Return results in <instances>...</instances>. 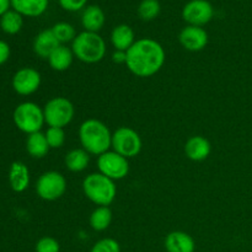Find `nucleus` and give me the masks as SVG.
Segmentation results:
<instances>
[{
	"label": "nucleus",
	"instance_id": "f257e3e1",
	"mask_svg": "<svg viewBox=\"0 0 252 252\" xmlns=\"http://www.w3.org/2000/svg\"><path fill=\"white\" fill-rule=\"evenodd\" d=\"M166 61L161 44L153 38H140L127 51L128 70L138 78H150L159 73Z\"/></svg>",
	"mask_w": 252,
	"mask_h": 252
},
{
	"label": "nucleus",
	"instance_id": "f03ea898",
	"mask_svg": "<svg viewBox=\"0 0 252 252\" xmlns=\"http://www.w3.org/2000/svg\"><path fill=\"white\" fill-rule=\"evenodd\" d=\"M79 139L81 147L89 154L100 157L112 147V133L110 128L96 118L84 121L79 127Z\"/></svg>",
	"mask_w": 252,
	"mask_h": 252
},
{
	"label": "nucleus",
	"instance_id": "7ed1b4c3",
	"mask_svg": "<svg viewBox=\"0 0 252 252\" xmlns=\"http://www.w3.org/2000/svg\"><path fill=\"white\" fill-rule=\"evenodd\" d=\"M71 51L75 58L86 64H95L106 56V42L96 32L83 31L71 42Z\"/></svg>",
	"mask_w": 252,
	"mask_h": 252
},
{
	"label": "nucleus",
	"instance_id": "20e7f679",
	"mask_svg": "<svg viewBox=\"0 0 252 252\" xmlns=\"http://www.w3.org/2000/svg\"><path fill=\"white\" fill-rule=\"evenodd\" d=\"M83 191L86 198L98 207H108L117 196L115 181L100 172H94L84 179Z\"/></svg>",
	"mask_w": 252,
	"mask_h": 252
},
{
	"label": "nucleus",
	"instance_id": "39448f33",
	"mask_svg": "<svg viewBox=\"0 0 252 252\" xmlns=\"http://www.w3.org/2000/svg\"><path fill=\"white\" fill-rule=\"evenodd\" d=\"M12 118H14L15 126L21 132L26 133L27 135L41 132L42 127L46 123L43 108L39 107L37 103L30 102V101L20 103L15 108Z\"/></svg>",
	"mask_w": 252,
	"mask_h": 252
},
{
	"label": "nucleus",
	"instance_id": "423d86ee",
	"mask_svg": "<svg viewBox=\"0 0 252 252\" xmlns=\"http://www.w3.org/2000/svg\"><path fill=\"white\" fill-rule=\"evenodd\" d=\"M44 120L49 127L64 128L74 120L75 108L70 100L63 96L51 98L43 107Z\"/></svg>",
	"mask_w": 252,
	"mask_h": 252
},
{
	"label": "nucleus",
	"instance_id": "0eeeda50",
	"mask_svg": "<svg viewBox=\"0 0 252 252\" xmlns=\"http://www.w3.org/2000/svg\"><path fill=\"white\" fill-rule=\"evenodd\" d=\"M113 152L130 159L139 155L143 148V140L139 133L130 127H120L112 133Z\"/></svg>",
	"mask_w": 252,
	"mask_h": 252
},
{
	"label": "nucleus",
	"instance_id": "6e6552de",
	"mask_svg": "<svg viewBox=\"0 0 252 252\" xmlns=\"http://www.w3.org/2000/svg\"><path fill=\"white\" fill-rule=\"evenodd\" d=\"M66 191V180L61 172L47 171L39 176L36 182V192L44 201H57Z\"/></svg>",
	"mask_w": 252,
	"mask_h": 252
},
{
	"label": "nucleus",
	"instance_id": "1a4fd4ad",
	"mask_svg": "<svg viewBox=\"0 0 252 252\" xmlns=\"http://www.w3.org/2000/svg\"><path fill=\"white\" fill-rule=\"evenodd\" d=\"M97 167L100 174L105 175L113 181L125 179L129 172V162L127 158L113 150H108L98 157Z\"/></svg>",
	"mask_w": 252,
	"mask_h": 252
},
{
	"label": "nucleus",
	"instance_id": "9d476101",
	"mask_svg": "<svg viewBox=\"0 0 252 252\" xmlns=\"http://www.w3.org/2000/svg\"><path fill=\"white\" fill-rule=\"evenodd\" d=\"M213 16V5L208 0H191L182 9V19L191 26L203 27Z\"/></svg>",
	"mask_w": 252,
	"mask_h": 252
},
{
	"label": "nucleus",
	"instance_id": "9b49d317",
	"mask_svg": "<svg viewBox=\"0 0 252 252\" xmlns=\"http://www.w3.org/2000/svg\"><path fill=\"white\" fill-rule=\"evenodd\" d=\"M42 83L41 74L33 68H21L12 76V88L21 96H29L36 93Z\"/></svg>",
	"mask_w": 252,
	"mask_h": 252
},
{
	"label": "nucleus",
	"instance_id": "f8f14e48",
	"mask_svg": "<svg viewBox=\"0 0 252 252\" xmlns=\"http://www.w3.org/2000/svg\"><path fill=\"white\" fill-rule=\"evenodd\" d=\"M179 41L185 49L189 52L203 51L208 44V33L203 27L189 26L184 27L179 34Z\"/></svg>",
	"mask_w": 252,
	"mask_h": 252
},
{
	"label": "nucleus",
	"instance_id": "ddd939ff",
	"mask_svg": "<svg viewBox=\"0 0 252 252\" xmlns=\"http://www.w3.org/2000/svg\"><path fill=\"white\" fill-rule=\"evenodd\" d=\"M211 142L202 135H193L185 144L186 157L192 161H203L211 155Z\"/></svg>",
	"mask_w": 252,
	"mask_h": 252
},
{
	"label": "nucleus",
	"instance_id": "4468645a",
	"mask_svg": "<svg viewBox=\"0 0 252 252\" xmlns=\"http://www.w3.org/2000/svg\"><path fill=\"white\" fill-rule=\"evenodd\" d=\"M61 46L58 39L54 36L52 29L43 30L39 32L33 41V52L42 59H48L49 56Z\"/></svg>",
	"mask_w": 252,
	"mask_h": 252
},
{
	"label": "nucleus",
	"instance_id": "2eb2a0df",
	"mask_svg": "<svg viewBox=\"0 0 252 252\" xmlns=\"http://www.w3.org/2000/svg\"><path fill=\"white\" fill-rule=\"evenodd\" d=\"M165 249L167 252H194L196 243L189 234L176 230L166 235Z\"/></svg>",
	"mask_w": 252,
	"mask_h": 252
},
{
	"label": "nucleus",
	"instance_id": "dca6fc26",
	"mask_svg": "<svg viewBox=\"0 0 252 252\" xmlns=\"http://www.w3.org/2000/svg\"><path fill=\"white\" fill-rule=\"evenodd\" d=\"M10 187L16 193L25 192L30 186V170L22 161H14L9 170Z\"/></svg>",
	"mask_w": 252,
	"mask_h": 252
},
{
	"label": "nucleus",
	"instance_id": "f3484780",
	"mask_svg": "<svg viewBox=\"0 0 252 252\" xmlns=\"http://www.w3.org/2000/svg\"><path fill=\"white\" fill-rule=\"evenodd\" d=\"M105 12L97 5H88L83 10V14H81V25L85 29V31L98 33V31L105 25Z\"/></svg>",
	"mask_w": 252,
	"mask_h": 252
},
{
	"label": "nucleus",
	"instance_id": "a211bd4d",
	"mask_svg": "<svg viewBox=\"0 0 252 252\" xmlns=\"http://www.w3.org/2000/svg\"><path fill=\"white\" fill-rule=\"evenodd\" d=\"M135 41L137 39H135L134 31L132 27L126 24L118 25L111 32V43L116 51L127 52Z\"/></svg>",
	"mask_w": 252,
	"mask_h": 252
},
{
	"label": "nucleus",
	"instance_id": "6ab92c4d",
	"mask_svg": "<svg viewBox=\"0 0 252 252\" xmlns=\"http://www.w3.org/2000/svg\"><path fill=\"white\" fill-rule=\"evenodd\" d=\"M49 0H11V7L27 17H38L44 14Z\"/></svg>",
	"mask_w": 252,
	"mask_h": 252
},
{
	"label": "nucleus",
	"instance_id": "aec40b11",
	"mask_svg": "<svg viewBox=\"0 0 252 252\" xmlns=\"http://www.w3.org/2000/svg\"><path fill=\"white\" fill-rule=\"evenodd\" d=\"M74 56L71 48L66 47L65 44H61L58 48H56V51L49 56V58L47 59L51 65V68L56 71H65L73 64Z\"/></svg>",
	"mask_w": 252,
	"mask_h": 252
},
{
	"label": "nucleus",
	"instance_id": "412c9836",
	"mask_svg": "<svg viewBox=\"0 0 252 252\" xmlns=\"http://www.w3.org/2000/svg\"><path fill=\"white\" fill-rule=\"evenodd\" d=\"M49 145L47 142L46 134L42 132H36L29 134L26 140V150L34 159H42L49 152Z\"/></svg>",
	"mask_w": 252,
	"mask_h": 252
},
{
	"label": "nucleus",
	"instance_id": "4be33fe9",
	"mask_svg": "<svg viewBox=\"0 0 252 252\" xmlns=\"http://www.w3.org/2000/svg\"><path fill=\"white\" fill-rule=\"evenodd\" d=\"M64 162L71 172H81L88 167L90 162V154L83 148L71 149L70 152L66 153Z\"/></svg>",
	"mask_w": 252,
	"mask_h": 252
},
{
	"label": "nucleus",
	"instance_id": "5701e85b",
	"mask_svg": "<svg viewBox=\"0 0 252 252\" xmlns=\"http://www.w3.org/2000/svg\"><path fill=\"white\" fill-rule=\"evenodd\" d=\"M24 26V16L15 11L14 9L9 10L0 17V29L7 34H16L21 31Z\"/></svg>",
	"mask_w": 252,
	"mask_h": 252
},
{
	"label": "nucleus",
	"instance_id": "b1692460",
	"mask_svg": "<svg viewBox=\"0 0 252 252\" xmlns=\"http://www.w3.org/2000/svg\"><path fill=\"white\" fill-rule=\"evenodd\" d=\"M89 221H90V226L95 231L106 230L112 221V211L108 207H97L91 213Z\"/></svg>",
	"mask_w": 252,
	"mask_h": 252
},
{
	"label": "nucleus",
	"instance_id": "393cba45",
	"mask_svg": "<svg viewBox=\"0 0 252 252\" xmlns=\"http://www.w3.org/2000/svg\"><path fill=\"white\" fill-rule=\"evenodd\" d=\"M161 11L159 0H142L138 5V16L143 21H152L157 19Z\"/></svg>",
	"mask_w": 252,
	"mask_h": 252
},
{
	"label": "nucleus",
	"instance_id": "a878e982",
	"mask_svg": "<svg viewBox=\"0 0 252 252\" xmlns=\"http://www.w3.org/2000/svg\"><path fill=\"white\" fill-rule=\"evenodd\" d=\"M54 36L58 39L61 44L68 43V42H73L76 37V31L74 29L73 25L68 24V22H57L53 27H52Z\"/></svg>",
	"mask_w": 252,
	"mask_h": 252
},
{
	"label": "nucleus",
	"instance_id": "bb28decb",
	"mask_svg": "<svg viewBox=\"0 0 252 252\" xmlns=\"http://www.w3.org/2000/svg\"><path fill=\"white\" fill-rule=\"evenodd\" d=\"M47 138V142L51 149H58L62 148L65 143V133L63 128L58 127H49L47 132L44 133Z\"/></svg>",
	"mask_w": 252,
	"mask_h": 252
},
{
	"label": "nucleus",
	"instance_id": "cd10ccee",
	"mask_svg": "<svg viewBox=\"0 0 252 252\" xmlns=\"http://www.w3.org/2000/svg\"><path fill=\"white\" fill-rule=\"evenodd\" d=\"M90 252H121V246L115 239L105 238L98 240Z\"/></svg>",
	"mask_w": 252,
	"mask_h": 252
},
{
	"label": "nucleus",
	"instance_id": "c85d7f7f",
	"mask_svg": "<svg viewBox=\"0 0 252 252\" xmlns=\"http://www.w3.org/2000/svg\"><path fill=\"white\" fill-rule=\"evenodd\" d=\"M59 243L52 236H43L36 244V252H59Z\"/></svg>",
	"mask_w": 252,
	"mask_h": 252
},
{
	"label": "nucleus",
	"instance_id": "c756f323",
	"mask_svg": "<svg viewBox=\"0 0 252 252\" xmlns=\"http://www.w3.org/2000/svg\"><path fill=\"white\" fill-rule=\"evenodd\" d=\"M59 5L62 9L66 10V11H80L86 7L88 0H58Z\"/></svg>",
	"mask_w": 252,
	"mask_h": 252
},
{
	"label": "nucleus",
	"instance_id": "7c9ffc66",
	"mask_svg": "<svg viewBox=\"0 0 252 252\" xmlns=\"http://www.w3.org/2000/svg\"><path fill=\"white\" fill-rule=\"evenodd\" d=\"M10 53H11V51H10L9 44L0 39V65H2V64L9 61Z\"/></svg>",
	"mask_w": 252,
	"mask_h": 252
},
{
	"label": "nucleus",
	"instance_id": "2f4dec72",
	"mask_svg": "<svg viewBox=\"0 0 252 252\" xmlns=\"http://www.w3.org/2000/svg\"><path fill=\"white\" fill-rule=\"evenodd\" d=\"M112 61L117 64H126V62H127V52L115 51L112 54Z\"/></svg>",
	"mask_w": 252,
	"mask_h": 252
},
{
	"label": "nucleus",
	"instance_id": "473e14b6",
	"mask_svg": "<svg viewBox=\"0 0 252 252\" xmlns=\"http://www.w3.org/2000/svg\"><path fill=\"white\" fill-rule=\"evenodd\" d=\"M11 6V0H0V17L7 12Z\"/></svg>",
	"mask_w": 252,
	"mask_h": 252
}]
</instances>
